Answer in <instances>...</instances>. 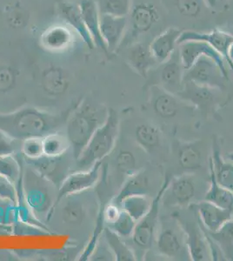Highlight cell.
Segmentation results:
<instances>
[{
    "label": "cell",
    "instance_id": "cell-1",
    "mask_svg": "<svg viewBox=\"0 0 233 261\" xmlns=\"http://www.w3.org/2000/svg\"><path fill=\"white\" fill-rule=\"evenodd\" d=\"M73 107L60 113L34 107H23L11 113H0V133L19 142L32 138L43 139L65 127Z\"/></svg>",
    "mask_w": 233,
    "mask_h": 261
},
{
    "label": "cell",
    "instance_id": "cell-2",
    "mask_svg": "<svg viewBox=\"0 0 233 261\" xmlns=\"http://www.w3.org/2000/svg\"><path fill=\"white\" fill-rule=\"evenodd\" d=\"M108 110L91 98H83L74 105L65 125V135L68 138L75 161L97 128L106 121Z\"/></svg>",
    "mask_w": 233,
    "mask_h": 261
},
{
    "label": "cell",
    "instance_id": "cell-3",
    "mask_svg": "<svg viewBox=\"0 0 233 261\" xmlns=\"http://www.w3.org/2000/svg\"><path fill=\"white\" fill-rule=\"evenodd\" d=\"M119 133V116L114 109L110 108L106 121L97 128L75 161L77 170L90 169L95 164L103 161L115 148Z\"/></svg>",
    "mask_w": 233,
    "mask_h": 261
},
{
    "label": "cell",
    "instance_id": "cell-4",
    "mask_svg": "<svg viewBox=\"0 0 233 261\" xmlns=\"http://www.w3.org/2000/svg\"><path fill=\"white\" fill-rule=\"evenodd\" d=\"M21 185L31 211L39 220L45 218L50 220L59 188L30 166L24 169Z\"/></svg>",
    "mask_w": 233,
    "mask_h": 261
},
{
    "label": "cell",
    "instance_id": "cell-5",
    "mask_svg": "<svg viewBox=\"0 0 233 261\" xmlns=\"http://www.w3.org/2000/svg\"><path fill=\"white\" fill-rule=\"evenodd\" d=\"M154 244L157 252L171 260H191L186 235L176 217H160Z\"/></svg>",
    "mask_w": 233,
    "mask_h": 261
},
{
    "label": "cell",
    "instance_id": "cell-6",
    "mask_svg": "<svg viewBox=\"0 0 233 261\" xmlns=\"http://www.w3.org/2000/svg\"><path fill=\"white\" fill-rule=\"evenodd\" d=\"M170 180L171 176H166L158 193L152 199V205L150 211L143 219L137 222L136 227L130 238L135 248L139 249V252H143V257H145V253H147L153 246L160 224V205L162 204L163 196L168 187Z\"/></svg>",
    "mask_w": 233,
    "mask_h": 261
},
{
    "label": "cell",
    "instance_id": "cell-7",
    "mask_svg": "<svg viewBox=\"0 0 233 261\" xmlns=\"http://www.w3.org/2000/svg\"><path fill=\"white\" fill-rule=\"evenodd\" d=\"M224 92L225 90L184 81L183 88L177 96L204 115L216 116L219 109L227 103V95Z\"/></svg>",
    "mask_w": 233,
    "mask_h": 261
},
{
    "label": "cell",
    "instance_id": "cell-8",
    "mask_svg": "<svg viewBox=\"0 0 233 261\" xmlns=\"http://www.w3.org/2000/svg\"><path fill=\"white\" fill-rule=\"evenodd\" d=\"M173 215L182 226L186 235V246L191 260H213L206 231L198 219V221H195L188 217L186 218L179 212H175Z\"/></svg>",
    "mask_w": 233,
    "mask_h": 261
},
{
    "label": "cell",
    "instance_id": "cell-9",
    "mask_svg": "<svg viewBox=\"0 0 233 261\" xmlns=\"http://www.w3.org/2000/svg\"><path fill=\"white\" fill-rule=\"evenodd\" d=\"M198 192V180L193 172H185L180 175L172 176L163 196L162 203L186 209L197 202Z\"/></svg>",
    "mask_w": 233,
    "mask_h": 261
},
{
    "label": "cell",
    "instance_id": "cell-10",
    "mask_svg": "<svg viewBox=\"0 0 233 261\" xmlns=\"http://www.w3.org/2000/svg\"><path fill=\"white\" fill-rule=\"evenodd\" d=\"M101 169L102 161L95 164L90 169L76 170L75 172H71L59 187L56 201L54 203L51 212V217L54 216V212L59 204L66 197L84 193L96 187V185L100 180Z\"/></svg>",
    "mask_w": 233,
    "mask_h": 261
},
{
    "label": "cell",
    "instance_id": "cell-11",
    "mask_svg": "<svg viewBox=\"0 0 233 261\" xmlns=\"http://www.w3.org/2000/svg\"><path fill=\"white\" fill-rule=\"evenodd\" d=\"M155 80L150 86H158L162 89L177 95L181 92L184 86L185 68L180 58L178 47L168 60L157 65L155 68Z\"/></svg>",
    "mask_w": 233,
    "mask_h": 261
},
{
    "label": "cell",
    "instance_id": "cell-12",
    "mask_svg": "<svg viewBox=\"0 0 233 261\" xmlns=\"http://www.w3.org/2000/svg\"><path fill=\"white\" fill-rule=\"evenodd\" d=\"M224 77L221 69L214 60L206 56H202L185 71L184 81H191L201 86H209L218 89L225 90Z\"/></svg>",
    "mask_w": 233,
    "mask_h": 261
},
{
    "label": "cell",
    "instance_id": "cell-13",
    "mask_svg": "<svg viewBox=\"0 0 233 261\" xmlns=\"http://www.w3.org/2000/svg\"><path fill=\"white\" fill-rule=\"evenodd\" d=\"M68 152L59 157L43 155L37 160L25 161V162L59 188L64 179L71 172V160L75 161L72 153L68 154Z\"/></svg>",
    "mask_w": 233,
    "mask_h": 261
},
{
    "label": "cell",
    "instance_id": "cell-14",
    "mask_svg": "<svg viewBox=\"0 0 233 261\" xmlns=\"http://www.w3.org/2000/svg\"><path fill=\"white\" fill-rule=\"evenodd\" d=\"M178 50L181 61L186 71L188 70L200 57L206 56L218 64L224 77L228 79L229 72L225 66L224 58L206 42L198 40L183 42L178 45Z\"/></svg>",
    "mask_w": 233,
    "mask_h": 261
},
{
    "label": "cell",
    "instance_id": "cell-15",
    "mask_svg": "<svg viewBox=\"0 0 233 261\" xmlns=\"http://www.w3.org/2000/svg\"><path fill=\"white\" fill-rule=\"evenodd\" d=\"M188 208L194 211L201 225L210 232L218 231L233 220V210L224 209L204 199L195 202Z\"/></svg>",
    "mask_w": 233,
    "mask_h": 261
},
{
    "label": "cell",
    "instance_id": "cell-16",
    "mask_svg": "<svg viewBox=\"0 0 233 261\" xmlns=\"http://www.w3.org/2000/svg\"><path fill=\"white\" fill-rule=\"evenodd\" d=\"M128 30V17L100 14V33L110 57L121 48Z\"/></svg>",
    "mask_w": 233,
    "mask_h": 261
},
{
    "label": "cell",
    "instance_id": "cell-17",
    "mask_svg": "<svg viewBox=\"0 0 233 261\" xmlns=\"http://www.w3.org/2000/svg\"><path fill=\"white\" fill-rule=\"evenodd\" d=\"M149 105L151 110L161 119H171L179 113L186 102L158 86H148Z\"/></svg>",
    "mask_w": 233,
    "mask_h": 261
},
{
    "label": "cell",
    "instance_id": "cell-18",
    "mask_svg": "<svg viewBox=\"0 0 233 261\" xmlns=\"http://www.w3.org/2000/svg\"><path fill=\"white\" fill-rule=\"evenodd\" d=\"M126 62L130 68L143 79H147L148 75L159 63L151 53L150 43L133 42L126 51Z\"/></svg>",
    "mask_w": 233,
    "mask_h": 261
},
{
    "label": "cell",
    "instance_id": "cell-19",
    "mask_svg": "<svg viewBox=\"0 0 233 261\" xmlns=\"http://www.w3.org/2000/svg\"><path fill=\"white\" fill-rule=\"evenodd\" d=\"M131 39H136L139 36L148 33L160 21V12L152 4L141 3L132 8L130 14Z\"/></svg>",
    "mask_w": 233,
    "mask_h": 261
},
{
    "label": "cell",
    "instance_id": "cell-20",
    "mask_svg": "<svg viewBox=\"0 0 233 261\" xmlns=\"http://www.w3.org/2000/svg\"><path fill=\"white\" fill-rule=\"evenodd\" d=\"M77 3L80 6L83 21L89 34L92 37L95 47L100 49L107 56H109L107 46L101 36L100 12L97 0H79Z\"/></svg>",
    "mask_w": 233,
    "mask_h": 261
},
{
    "label": "cell",
    "instance_id": "cell-21",
    "mask_svg": "<svg viewBox=\"0 0 233 261\" xmlns=\"http://www.w3.org/2000/svg\"><path fill=\"white\" fill-rule=\"evenodd\" d=\"M58 13L60 18L67 24L74 33H77L91 50L94 49L95 45L92 37L89 34L85 23L83 21L80 6L77 2H71L64 0L57 6Z\"/></svg>",
    "mask_w": 233,
    "mask_h": 261
},
{
    "label": "cell",
    "instance_id": "cell-22",
    "mask_svg": "<svg viewBox=\"0 0 233 261\" xmlns=\"http://www.w3.org/2000/svg\"><path fill=\"white\" fill-rule=\"evenodd\" d=\"M176 149L179 166L186 172H194L203 167L204 151L201 141H177Z\"/></svg>",
    "mask_w": 233,
    "mask_h": 261
},
{
    "label": "cell",
    "instance_id": "cell-23",
    "mask_svg": "<svg viewBox=\"0 0 233 261\" xmlns=\"http://www.w3.org/2000/svg\"><path fill=\"white\" fill-rule=\"evenodd\" d=\"M183 31L177 27H169L150 43L151 53L160 64L165 62L178 47V39Z\"/></svg>",
    "mask_w": 233,
    "mask_h": 261
},
{
    "label": "cell",
    "instance_id": "cell-24",
    "mask_svg": "<svg viewBox=\"0 0 233 261\" xmlns=\"http://www.w3.org/2000/svg\"><path fill=\"white\" fill-rule=\"evenodd\" d=\"M150 191H151V180L148 175L147 171L145 168H141L138 172L127 177L118 191V194L112 199L111 202L119 206L122 200L128 196L149 195Z\"/></svg>",
    "mask_w": 233,
    "mask_h": 261
},
{
    "label": "cell",
    "instance_id": "cell-25",
    "mask_svg": "<svg viewBox=\"0 0 233 261\" xmlns=\"http://www.w3.org/2000/svg\"><path fill=\"white\" fill-rule=\"evenodd\" d=\"M208 164L213 167L216 178L219 184L233 192V163L226 161L221 154V146L219 139L214 138L212 153Z\"/></svg>",
    "mask_w": 233,
    "mask_h": 261
},
{
    "label": "cell",
    "instance_id": "cell-26",
    "mask_svg": "<svg viewBox=\"0 0 233 261\" xmlns=\"http://www.w3.org/2000/svg\"><path fill=\"white\" fill-rule=\"evenodd\" d=\"M73 34L67 24H56L42 33L40 43L44 49L50 51H63L72 44Z\"/></svg>",
    "mask_w": 233,
    "mask_h": 261
},
{
    "label": "cell",
    "instance_id": "cell-27",
    "mask_svg": "<svg viewBox=\"0 0 233 261\" xmlns=\"http://www.w3.org/2000/svg\"><path fill=\"white\" fill-rule=\"evenodd\" d=\"M135 140L143 151L151 155L162 146V132L156 125L141 124L135 130Z\"/></svg>",
    "mask_w": 233,
    "mask_h": 261
},
{
    "label": "cell",
    "instance_id": "cell-28",
    "mask_svg": "<svg viewBox=\"0 0 233 261\" xmlns=\"http://www.w3.org/2000/svg\"><path fill=\"white\" fill-rule=\"evenodd\" d=\"M208 166L210 173L209 187L204 193V200L224 209L233 210V192L219 184L216 178L213 167L209 164Z\"/></svg>",
    "mask_w": 233,
    "mask_h": 261
},
{
    "label": "cell",
    "instance_id": "cell-29",
    "mask_svg": "<svg viewBox=\"0 0 233 261\" xmlns=\"http://www.w3.org/2000/svg\"><path fill=\"white\" fill-rule=\"evenodd\" d=\"M103 235L105 241L114 256L115 260H138L133 248L124 241V239L117 234L115 231L106 226L103 229Z\"/></svg>",
    "mask_w": 233,
    "mask_h": 261
},
{
    "label": "cell",
    "instance_id": "cell-30",
    "mask_svg": "<svg viewBox=\"0 0 233 261\" xmlns=\"http://www.w3.org/2000/svg\"><path fill=\"white\" fill-rule=\"evenodd\" d=\"M152 199L149 195H132L124 198L119 206L138 222L150 211Z\"/></svg>",
    "mask_w": 233,
    "mask_h": 261
},
{
    "label": "cell",
    "instance_id": "cell-31",
    "mask_svg": "<svg viewBox=\"0 0 233 261\" xmlns=\"http://www.w3.org/2000/svg\"><path fill=\"white\" fill-rule=\"evenodd\" d=\"M44 155L48 157H59L71 151V145L66 135L57 132L48 134L42 139Z\"/></svg>",
    "mask_w": 233,
    "mask_h": 261
},
{
    "label": "cell",
    "instance_id": "cell-32",
    "mask_svg": "<svg viewBox=\"0 0 233 261\" xmlns=\"http://www.w3.org/2000/svg\"><path fill=\"white\" fill-rule=\"evenodd\" d=\"M207 232L219 246L225 259L233 261V220L226 223L217 231L210 232L207 231Z\"/></svg>",
    "mask_w": 233,
    "mask_h": 261
},
{
    "label": "cell",
    "instance_id": "cell-33",
    "mask_svg": "<svg viewBox=\"0 0 233 261\" xmlns=\"http://www.w3.org/2000/svg\"><path fill=\"white\" fill-rule=\"evenodd\" d=\"M100 14L128 17L133 8V0H97Z\"/></svg>",
    "mask_w": 233,
    "mask_h": 261
},
{
    "label": "cell",
    "instance_id": "cell-34",
    "mask_svg": "<svg viewBox=\"0 0 233 261\" xmlns=\"http://www.w3.org/2000/svg\"><path fill=\"white\" fill-rule=\"evenodd\" d=\"M22 166L15 155L0 157V175L8 179L16 187L22 178Z\"/></svg>",
    "mask_w": 233,
    "mask_h": 261
},
{
    "label": "cell",
    "instance_id": "cell-35",
    "mask_svg": "<svg viewBox=\"0 0 233 261\" xmlns=\"http://www.w3.org/2000/svg\"><path fill=\"white\" fill-rule=\"evenodd\" d=\"M5 17L10 27L13 29H21L28 24L30 14L20 2H15L6 6Z\"/></svg>",
    "mask_w": 233,
    "mask_h": 261
},
{
    "label": "cell",
    "instance_id": "cell-36",
    "mask_svg": "<svg viewBox=\"0 0 233 261\" xmlns=\"http://www.w3.org/2000/svg\"><path fill=\"white\" fill-rule=\"evenodd\" d=\"M136 220H133L126 212H124L122 209L115 221L107 227H109L111 230L115 231L117 234L125 240V239H130L132 237L134 229L136 227Z\"/></svg>",
    "mask_w": 233,
    "mask_h": 261
},
{
    "label": "cell",
    "instance_id": "cell-37",
    "mask_svg": "<svg viewBox=\"0 0 233 261\" xmlns=\"http://www.w3.org/2000/svg\"><path fill=\"white\" fill-rule=\"evenodd\" d=\"M116 165L118 172L125 176L126 178L141 169L138 168L136 156L133 152L128 150L119 151V153L116 158Z\"/></svg>",
    "mask_w": 233,
    "mask_h": 261
},
{
    "label": "cell",
    "instance_id": "cell-38",
    "mask_svg": "<svg viewBox=\"0 0 233 261\" xmlns=\"http://www.w3.org/2000/svg\"><path fill=\"white\" fill-rule=\"evenodd\" d=\"M20 151L24 161H33L42 157L44 155L42 139L32 138L22 141Z\"/></svg>",
    "mask_w": 233,
    "mask_h": 261
},
{
    "label": "cell",
    "instance_id": "cell-39",
    "mask_svg": "<svg viewBox=\"0 0 233 261\" xmlns=\"http://www.w3.org/2000/svg\"><path fill=\"white\" fill-rule=\"evenodd\" d=\"M175 6L181 15L186 18H197L203 10L204 0H174Z\"/></svg>",
    "mask_w": 233,
    "mask_h": 261
},
{
    "label": "cell",
    "instance_id": "cell-40",
    "mask_svg": "<svg viewBox=\"0 0 233 261\" xmlns=\"http://www.w3.org/2000/svg\"><path fill=\"white\" fill-rule=\"evenodd\" d=\"M44 83L47 89L59 92L65 88L66 80L61 69L50 68L44 75Z\"/></svg>",
    "mask_w": 233,
    "mask_h": 261
},
{
    "label": "cell",
    "instance_id": "cell-41",
    "mask_svg": "<svg viewBox=\"0 0 233 261\" xmlns=\"http://www.w3.org/2000/svg\"><path fill=\"white\" fill-rule=\"evenodd\" d=\"M0 198L8 199L14 204L18 200V190L17 187L10 182L8 179L0 175Z\"/></svg>",
    "mask_w": 233,
    "mask_h": 261
},
{
    "label": "cell",
    "instance_id": "cell-42",
    "mask_svg": "<svg viewBox=\"0 0 233 261\" xmlns=\"http://www.w3.org/2000/svg\"><path fill=\"white\" fill-rule=\"evenodd\" d=\"M18 142L0 133V157L6 155H15L18 148Z\"/></svg>",
    "mask_w": 233,
    "mask_h": 261
},
{
    "label": "cell",
    "instance_id": "cell-43",
    "mask_svg": "<svg viewBox=\"0 0 233 261\" xmlns=\"http://www.w3.org/2000/svg\"><path fill=\"white\" fill-rule=\"evenodd\" d=\"M14 75L12 69L9 67H2L0 68V88H6L11 86V83L13 81Z\"/></svg>",
    "mask_w": 233,
    "mask_h": 261
},
{
    "label": "cell",
    "instance_id": "cell-44",
    "mask_svg": "<svg viewBox=\"0 0 233 261\" xmlns=\"http://www.w3.org/2000/svg\"><path fill=\"white\" fill-rule=\"evenodd\" d=\"M227 65H229V67L233 72V42L230 44L229 50H228Z\"/></svg>",
    "mask_w": 233,
    "mask_h": 261
},
{
    "label": "cell",
    "instance_id": "cell-45",
    "mask_svg": "<svg viewBox=\"0 0 233 261\" xmlns=\"http://www.w3.org/2000/svg\"><path fill=\"white\" fill-rule=\"evenodd\" d=\"M204 5L209 8H214L217 6L218 0H204Z\"/></svg>",
    "mask_w": 233,
    "mask_h": 261
},
{
    "label": "cell",
    "instance_id": "cell-46",
    "mask_svg": "<svg viewBox=\"0 0 233 261\" xmlns=\"http://www.w3.org/2000/svg\"><path fill=\"white\" fill-rule=\"evenodd\" d=\"M228 158H229V161H231L233 163V152L232 153H230V154L228 155Z\"/></svg>",
    "mask_w": 233,
    "mask_h": 261
},
{
    "label": "cell",
    "instance_id": "cell-47",
    "mask_svg": "<svg viewBox=\"0 0 233 261\" xmlns=\"http://www.w3.org/2000/svg\"><path fill=\"white\" fill-rule=\"evenodd\" d=\"M66 1H71V2H77L79 0H66Z\"/></svg>",
    "mask_w": 233,
    "mask_h": 261
},
{
    "label": "cell",
    "instance_id": "cell-48",
    "mask_svg": "<svg viewBox=\"0 0 233 261\" xmlns=\"http://www.w3.org/2000/svg\"><path fill=\"white\" fill-rule=\"evenodd\" d=\"M220 1H225V0H220Z\"/></svg>",
    "mask_w": 233,
    "mask_h": 261
}]
</instances>
